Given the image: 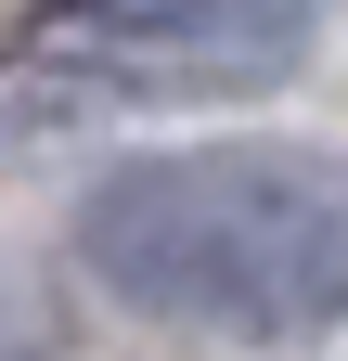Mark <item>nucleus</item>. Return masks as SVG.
Returning <instances> with one entry per match:
<instances>
[{"instance_id":"2","label":"nucleus","mask_w":348,"mask_h":361,"mask_svg":"<svg viewBox=\"0 0 348 361\" xmlns=\"http://www.w3.org/2000/svg\"><path fill=\"white\" fill-rule=\"evenodd\" d=\"M13 39L52 78H77L104 116H155V104L284 90L323 39V0H52Z\"/></svg>"},{"instance_id":"3","label":"nucleus","mask_w":348,"mask_h":361,"mask_svg":"<svg viewBox=\"0 0 348 361\" xmlns=\"http://www.w3.org/2000/svg\"><path fill=\"white\" fill-rule=\"evenodd\" d=\"M91 129H104V104H91V90H77V78H52L26 39H0V180H26L52 142H91Z\"/></svg>"},{"instance_id":"4","label":"nucleus","mask_w":348,"mask_h":361,"mask_svg":"<svg viewBox=\"0 0 348 361\" xmlns=\"http://www.w3.org/2000/svg\"><path fill=\"white\" fill-rule=\"evenodd\" d=\"M0 348H13V297H0Z\"/></svg>"},{"instance_id":"1","label":"nucleus","mask_w":348,"mask_h":361,"mask_svg":"<svg viewBox=\"0 0 348 361\" xmlns=\"http://www.w3.org/2000/svg\"><path fill=\"white\" fill-rule=\"evenodd\" d=\"M77 271L181 336L310 348L348 323V168L297 142H181L77 194Z\"/></svg>"}]
</instances>
